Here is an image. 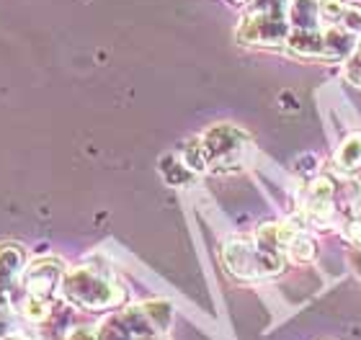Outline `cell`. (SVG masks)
Wrapping results in <instances>:
<instances>
[{
    "label": "cell",
    "mask_w": 361,
    "mask_h": 340,
    "mask_svg": "<svg viewBox=\"0 0 361 340\" xmlns=\"http://www.w3.org/2000/svg\"><path fill=\"white\" fill-rule=\"evenodd\" d=\"M173 322V307L163 299L142 302L116 312L98 327L101 340H166Z\"/></svg>",
    "instance_id": "6da1fadb"
},
{
    "label": "cell",
    "mask_w": 361,
    "mask_h": 340,
    "mask_svg": "<svg viewBox=\"0 0 361 340\" xmlns=\"http://www.w3.org/2000/svg\"><path fill=\"white\" fill-rule=\"evenodd\" d=\"M62 296L73 307L85 312H109L124 304L127 291L116 284L111 273L98 268H73L62 276Z\"/></svg>",
    "instance_id": "7a4b0ae2"
},
{
    "label": "cell",
    "mask_w": 361,
    "mask_h": 340,
    "mask_svg": "<svg viewBox=\"0 0 361 340\" xmlns=\"http://www.w3.org/2000/svg\"><path fill=\"white\" fill-rule=\"evenodd\" d=\"M222 263L235 279L261 281L284 271L286 258L276 250L266 248L256 234H235L222 248Z\"/></svg>",
    "instance_id": "3957f363"
},
{
    "label": "cell",
    "mask_w": 361,
    "mask_h": 340,
    "mask_svg": "<svg viewBox=\"0 0 361 340\" xmlns=\"http://www.w3.org/2000/svg\"><path fill=\"white\" fill-rule=\"evenodd\" d=\"M196 142H199L207 170L227 173V170L240 168L243 155H245L250 144V137L240 127H233V124H214Z\"/></svg>",
    "instance_id": "277c9868"
},
{
    "label": "cell",
    "mask_w": 361,
    "mask_h": 340,
    "mask_svg": "<svg viewBox=\"0 0 361 340\" xmlns=\"http://www.w3.org/2000/svg\"><path fill=\"white\" fill-rule=\"evenodd\" d=\"M238 39H240L243 44L256 46L284 44V39H289L284 0H256L253 8L243 15Z\"/></svg>",
    "instance_id": "5b68a950"
},
{
    "label": "cell",
    "mask_w": 361,
    "mask_h": 340,
    "mask_svg": "<svg viewBox=\"0 0 361 340\" xmlns=\"http://www.w3.org/2000/svg\"><path fill=\"white\" fill-rule=\"evenodd\" d=\"M289 49L305 57H320V60H341L351 54L356 44V34L341 29V26H328V29H297L286 39Z\"/></svg>",
    "instance_id": "8992f818"
},
{
    "label": "cell",
    "mask_w": 361,
    "mask_h": 340,
    "mask_svg": "<svg viewBox=\"0 0 361 340\" xmlns=\"http://www.w3.org/2000/svg\"><path fill=\"white\" fill-rule=\"evenodd\" d=\"M65 265L57 258H39L23 268V291L39 299L57 302V289H62Z\"/></svg>",
    "instance_id": "52a82bcc"
},
{
    "label": "cell",
    "mask_w": 361,
    "mask_h": 340,
    "mask_svg": "<svg viewBox=\"0 0 361 340\" xmlns=\"http://www.w3.org/2000/svg\"><path fill=\"white\" fill-rule=\"evenodd\" d=\"M305 217L317 227L333 225L336 217V183L328 175H315L305 189Z\"/></svg>",
    "instance_id": "ba28073f"
},
{
    "label": "cell",
    "mask_w": 361,
    "mask_h": 340,
    "mask_svg": "<svg viewBox=\"0 0 361 340\" xmlns=\"http://www.w3.org/2000/svg\"><path fill=\"white\" fill-rule=\"evenodd\" d=\"M320 18L333 26L359 34L361 31V6L351 3V0H323L320 3Z\"/></svg>",
    "instance_id": "9c48e42d"
},
{
    "label": "cell",
    "mask_w": 361,
    "mask_h": 340,
    "mask_svg": "<svg viewBox=\"0 0 361 340\" xmlns=\"http://www.w3.org/2000/svg\"><path fill=\"white\" fill-rule=\"evenodd\" d=\"M336 165L343 173H354L361 168V132H351V134L338 144L336 150Z\"/></svg>",
    "instance_id": "30bf717a"
},
{
    "label": "cell",
    "mask_w": 361,
    "mask_h": 340,
    "mask_svg": "<svg viewBox=\"0 0 361 340\" xmlns=\"http://www.w3.org/2000/svg\"><path fill=\"white\" fill-rule=\"evenodd\" d=\"M26 268L23 248L16 242H0V276L8 281H16V276Z\"/></svg>",
    "instance_id": "8fae6325"
},
{
    "label": "cell",
    "mask_w": 361,
    "mask_h": 340,
    "mask_svg": "<svg viewBox=\"0 0 361 340\" xmlns=\"http://www.w3.org/2000/svg\"><path fill=\"white\" fill-rule=\"evenodd\" d=\"M317 18H320V6L315 0H294L292 21L297 29H317Z\"/></svg>",
    "instance_id": "7c38bea8"
},
{
    "label": "cell",
    "mask_w": 361,
    "mask_h": 340,
    "mask_svg": "<svg viewBox=\"0 0 361 340\" xmlns=\"http://www.w3.org/2000/svg\"><path fill=\"white\" fill-rule=\"evenodd\" d=\"M315 240L305 232H297L294 234V240L289 242V248H286L284 256L294 263H310L312 258H315Z\"/></svg>",
    "instance_id": "4fadbf2b"
},
{
    "label": "cell",
    "mask_w": 361,
    "mask_h": 340,
    "mask_svg": "<svg viewBox=\"0 0 361 340\" xmlns=\"http://www.w3.org/2000/svg\"><path fill=\"white\" fill-rule=\"evenodd\" d=\"M160 170H163V175H166V181L171 183V186H183V183L191 181V170H188V165L180 160V155L176 158V155H168V158H163V163H160Z\"/></svg>",
    "instance_id": "5bb4252c"
},
{
    "label": "cell",
    "mask_w": 361,
    "mask_h": 340,
    "mask_svg": "<svg viewBox=\"0 0 361 340\" xmlns=\"http://www.w3.org/2000/svg\"><path fill=\"white\" fill-rule=\"evenodd\" d=\"M346 77L356 88H361V52L354 54V57H348L346 62Z\"/></svg>",
    "instance_id": "9a60e30c"
},
{
    "label": "cell",
    "mask_w": 361,
    "mask_h": 340,
    "mask_svg": "<svg viewBox=\"0 0 361 340\" xmlns=\"http://www.w3.org/2000/svg\"><path fill=\"white\" fill-rule=\"evenodd\" d=\"M11 289H13V281H8L0 276V317L8 312L11 307Z\"/></svg>",
    "instance_id": "2e32d148"
},
{
    "label": "cell",
    "mask_w": 361,
    "mask_h": 340,
    "mask_svg": "<svg viewBox=\"0 0 361 340\" xmlns=\"http://www.w3.org/2000/svg\"><path fill=\"white\" fill-rule=\"evenodd\" d=\"M65 340H101V335L93 327H75V330H70Z\"/></svg>",
    "instance_id": "e0dca14e"
},
{
    "label": "cell",
    "mask_w": 361,
    "mask_h": 340,
    "mask_svg": "<svg viewBox=\"0 0 361 340\" xmlns=\"http://www.w3.org/2000/svg\"><path fill=\"white\" fill-rule=\"evenodd\" d=\"M346 232H348V237H351V242H354L356 248H361V220L348 222Z\"/></svg>",
    "instance_id": "ac0fdd59"
}]
</instances>
